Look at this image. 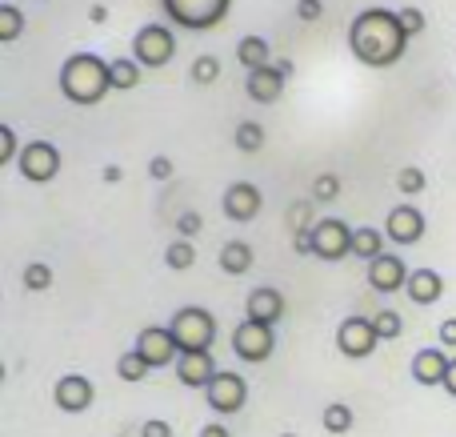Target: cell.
Wrapping results in <instances>:
<instances>
[{
	"instance_id": "cell-28",
	"label": "cell",
	"mask_w": 456,
	"mask_h": 437,
	"mask_svg": "<svg viewBox=\"0 0 456 437\" xmlns=\"http://www.w3.org/2000/svg\"><path fill=\"white\" fill-rule=\"evenodd\" d=\"M24 289H28V293H45V289H53V265L32 261L28 269H24Z\"/></svg>"
},
{
	"instance_id": "cell-38",
	"label": "cell",
	"mask_w": 456,
	"mask_h": 437,
	"mask_svg": "<svg viewBox=\"0 0 456 437\" xmlns=\"http://www.w3.org/2000/svg\"><path fill=\"white\" fill-rule=\"evenodd\" d=\"M321 12H324V0H300L297 4L300 21H321Z\"/></svg>"
},
{
	"instance_id": "cell-32",
	"label": "cell",
	"mask_w": 456,
	"mask_h": 437,
	"mask_svg": "<svg viewBox=\"0 0 456 437\" xmlns=\"http://www.w3.org/2000/svg\"><path fill=\"white\" fill-rule=\"evenodd\" d=\"M221 77V61H216V56H197V61H192V80H197V85H213V80Z\"/></svg>"
},
{
	"instance_id": "cell-30",
	"label": "cell",
	"mask_w": 456,
	"mask_h": 437,
	"mask_svg": "<svg viewBox=\"0 0 456 437\" xmlns=\"http://www.w3.org/2000/svg\"><path fill=\"white\" fill-rule=\"evenodd\" d=\"M260 144H265V128H260L256 120H240V125H236V149H240V153H256Z\"/></svg>"
},
{
	"instance_id": "cell-2",
	"label": "cell",
	"mask_w": 456,
	"mask_h": 437,
	"mask_svg": "<svg viewBox=\"0 0 456 437\" xmlns=\"http://www.w3.org/2000/svg\"><path fill=\"white\" fill-rule=\"evenodd\" d=\"M112 88V61L96 53H72L61 64V93L72 104H101L104 93Z\"/></svg>"
},
{
	"instance_id": "cell-46",
	"label": "cell",
	"mask_w": 456,
	"mask_h": 437,
	"mask_svg": "<svg viewBox=\"0 0 456 437\" xmlns=\"http://www.w3.org/2000/svg\"><path fill=\"white\" fill-rule=\"evenodd\" d=\"M281 437H297V433H281Z\"/></svg>"
},
{
	"instance_id": "cell-25",
	"label": "cell",
	"mask_w": 456,
	"mask_h": 437,
	"mask_svg": "<svg viewBox=\"0 0 456 437\" xmlns=\"http://www.w3.org/2000/svg\"><path fill=\"white\" fill-rule=\"evenodd\" d=\"M144 77V69L136 61H128V56H120V61H112V88H120V93H128V88H136Z\"/></svg>"
},
{
	"instance_id": "cell-31",
	"label": "cell",
	"mask_w": 456,
	"mask_h": 437,
	"mask_svg": "<svg viewBox=\"0 0 456 437\" xmlns=\"http://www.w3.org/2000/svg\"><path fill=\"white\" fill-rule=\"evenodd\" d=\"M372 326H377L380 342H396V337L404 334V321H401V313L396 309H380L377 317H372Z\"/></svg>"
},
{
	"instance_id": "cell-42",
	"label": "cell",
	"mask_w": 456,
	"mask_h": 437,
	"mask_svg": "<svg viewBox=\"0 0 456 437\" xmlns=\"http://www.w3.org/2000/svg\"><path fill=\"white\" fill-rule=\"evenodd\" d=\"M292 245H297V253H313V225H308V229H300Z\"/></svg>"
},
{
	"instance_id": "cell-35",
	"label": "cell",
	"mask_w": 456,
	"mask_h": 437,
	"mask_svg": "<svg viewBox=\"0 0 456 437\" xmlns=\"http://www.w3.org/2000/svg\"><path fill=\"white\" fill-rule=\"evenodd\" d=\"M396 16H401V29L409 32V40L412 37H420V32H425V12H420V8H396Z\"/></svg>"
},
{
	"instance_id": "cell-19",
	"label": "cell",
	"mask_w": 456,
	"mask_h": 437,
	"mask_svg": "<svg viewBox=\"0 0 456 437\" xmlns=\"http://www.w3.org/2000/svg\"><path fill=\"white\" fill-rule=\"evenodd\" d=\"M412 305H433L444 297V277L436 269H412L409 273V285H404Z\"/></svg>"
},
{
	"instance_id": "cell-44",
	"label": "cell",
	"mask_w": 456,
	"mask_h": 437,
	"mask_svg": "<svg viewBox=\"0 0 456 437\" xmlns=\"http://www.w3.org/2000/svg\"><path fill=\"white\" fill-rule=\"evenodd\" d=\"M444 390H449V398H456V358L449 361V377H444Z\"/></svg>"
},
{
	"instance_id": "cell-3",
	"label": "cell",
	"mask_w": 456,
	"mask_h": 437,
	"mask_svg": "<svg viewBox=\"0 0 456 437\" xmlns=\"http://www.w3.org/2000/svg\"><path fill=\"white\" fill-rule=\"evenodd\" d=\"M168 334H173L181 353H208L216 342V317L208 309H200V305H189V309H181L168 321Z\"/></svg>"
},
{
	"instance_id": "cell-20",
	"label": "cell",
	"mask_w": 456,
	"mask_h": 437,
	"mask_svg": "<svg viewBox=\"0 0 456 437\" xmlns=\"http://www.w3.org/2000/svg\"><path fill=\"white\" fill-rule=\"evenodd\" d=\"M449 361L452 358L444 350H420L417 358H412V377H417V385H444Z\"/></svg>"
},
{
	"instance_id": "cell-34",
	"label": "cell",
	"mask_w": 456,
	"mask_h": 437,
	"mask_svg": "<svg viewBox=\"0 0 456 437\" xmlns=\"http://www.w3.org/2000/svg\"><path fill=\"white\" fill-rule=\"evenodd\" d=\"M425 173H420V169H401V173H396V189L404 193V197H417V193H425Z\"/></svg>"
},
{
	"instance_id": "cell-37",
	"label": "cell",
	"mask_w": 456,
	"mask_h": 437,
	"mask_svg": "<svg viewBox=\"0 0 456 437\" xmlns=\"http://www.w3.org/2000/svg\"><path fill=\"white\" fill-rule=\"evenodd\" d=\"M200 225H205V221H200V213H181V221H176V233L189 241L192 233H200Z\"/></svg>"
},
{
	"instance_id": "cell-7",
	"label": "cell",
	"mask_w": 456,
	"mask_h": 437,
	"mask_svg": "<svg viewBox=\"0 0 456 437\" xmlns=\"http://www.w3.org/2000/svg\"><path fill=\"white\" fill-rule=\"evenodd\" d=\"M276 350V334L268 326H256V321L244 317L240 326L232 329V353L240 361H248V366H260V361H268Z\"/></svg>"
},
{
	"instance_id": "cell-14",
	"label": "cell",
	"mask_w": 456,
	"mask_h": 437,
	"mask_svg": "<svg viewBox=\"0 0 456 437\" xmlns=\"http://www.w3.org/2000/svg\"><path fill=\"white\" fill-rule=\"evenodd\" d=\"M224 217L228 221H236V225H244V221H252V217L265 209V193L256 189L252 181H236V185H228L224 189Z\"/></svg>"
},
{
	"instance_id": "cell-1",
	"label": "cell",
	"mask_w": 456,
	"mask_h": 437,
	"mask_svg": "<svg viewBox=\"0 0 456 437\" xmlns=\"http://www.w3.org/2000/svg\"><path fill=\"white\" fill-rule=\"evenodd\" d=\"M348 48L369 69H388L404 56L409 32L401 29V16L393 8H361L348 24Z\"/></svg>"
},
{
	"instance_id": "cell-26",
	"label": "cell",
	"mask_w": 456,
	"mask_h": 437,
	"mask_svg": "<svg viewBox=\"0 0 456 437\" xmlns=\"http://www.w3.org/2000/svg\"><path fill=\"white\" fill-rule=\"evenodd\" d=\"M117 374H120V382H128V385H136V382H144V377H149L152 374V366H149V361H144L141 358V353H125V358H120L117 361Z\"/></svg>"
},
{
	"instance_id": "cell-45",
	"label": "cell",
	"mask_w": 456,
	"mask_h": 437,
	"mask_svg": "<svg viewBox=\"0 0 456 437\" xmlns=\"http://www.w3.org/2000/svg\"><path fill=\"white\" fill-rule=\"evenodd\" d=\"M104 181L117 185V181H120V169H117V165H109V169H104Z\"/></svg>"
},
{
	"instance_id": "cell-4",
	"label": "cell",
	"mask_w": 456,
	"mask_h": 437,
	"mask_svg": "<svg viewBox=\"0 0 456 437\" xmlns=\"http://www.w3.org/2000/svg\"><path fill=\"white\" fill-rule=\"evenodd\" d=\"M165 16L176 24V29H189V32H208L228 16L232 0H160Z\"/></svg>"
},
{
	"instance_id": "cell-36",
	"label": "cell",
	"mask_w": 456,
	"mask_h": 437,
	"mask_svg": "<svg viewBox=\"0 0 456 437\" xmlns=\"http://www.w3.org/2000/svg\"><path fill=\"white\" fill-rule=\"evenodd\" d=\"M313 193H316V201H337L340 181L332 173H321V177H316V185H313Z\"/></svg>"
},
{
	"instance_id": "cell-15",
	"label": "cell",
	"mask_w": 456,
	"mask_h": 437,
	"mask_svg": "<svg viewBox=\"0 0 456 437\" xmlns=\"http://www.w3.org/2000/svg\"><path fill=\"white\" fill-rule=\"evenodd\" d=\"M53 398H56V409H64V414H85V409L93 406L96 390L85 374H64L61 382L53 385Z\"/></svg>"
},
{
	"instance_id": "cell-17",
	"label": "cell",
	"mask_w": 456,
	"mask_h": 437,
	"mask_svg": "<svg viewBox=\"0 0 456 437\" xmlns=\"http://www.w3.org/2000/svg\"><path fill=\"white\" fill-rule=\"evenodd\" d=\"M244 317L256 321V326H268V329H273L276 321L284 317V297H281V289H273V285L252 289L248 301H244Z\"/></svg>"
},
{
	"instance_id": "cell-29",
	"label": "cell",
	"mask_w": 456,
	"mask_h": 437,
	"mask_svg": "<svg viewBox=\"0 0 456 437\" xmlns=\"http://www.w3.org/2000/svg\"><path fill=\"white\" fill-rule=\"evenodd\" d=\"M20 29H24L20 8H16V4H0V40H4V45H12V40L20 37Z\"/></svg>"
},
{
	"instance_id": "cell-41",
	"label": "cell",
	"mask_w": 456,
	"mask_h": 437,
	"mask_svg": "<svg viewBox=\"0 0 456 437\" xmlns=\"http://www.w3.org/2000/svg\"><path fill=\"white\" fill-rule=\"evenodd\" d=\"M141 437H173V425H168V422H149L141 430Z\"/></svg>"
},
{
	"instance_id": "cell-39",
	"label": "cell",
	"mask_w": 456,
	"mask_h": 437,
	"mask_svg": "<svg viewBox=\"0 0 456 437\" xmlns=\"http://www.w3.org/2000/svg\"><path fill=\"white\" fill-rule=\"evenodd\" d=\"M149 173L157 177V181H168V177H173V161H168V157H152L149 161Z\"/></svg>"
},
{
	"instance_id": "cell-33",
	"label": "cell",
	"mask_w": 456,
	"mask_h": 437,
	"mask_svg": "<svg viewBox=\"0 0 456 437\" xmlns=\"http://www.w3.org/2000/svg\"><path fill=\"white\" fill-rule=\"evenodd\" d=\"M24 144L16 141L12 125H0V165H12V161H20Z\"/></svg>"
},
{
	"instance_id": "cell-24",
	"label": "cell",
	"mask_w": 456,
	"mask_h": 437,
	"mask_svg": "<svg viewBox=\"0 0 456 437\" xmlns=\"http://www.w3.org/2000/svg\"><path fill=\"white\" fill-rule=\"evenodd\" d=\"M353 406H345V401H329V406H324V414H321V425L324 430H329L332 437H340V433H348L353 430Z\"/></svg>"
},
{
	"instance_id": "cell-40",
	"label": "cell",
	"mask_w": 456,
	"mask_h": 437,
	"mask_svg": "<svg viewBox=\"0 0 456 437\" xmlns=\"http://www.w3.org/2000/svg\"><path fill=\"white\" fill-rule=\"evenodd\" d=\"M436 334H441V345H444V350H456V317H444Z\"/></svg>"
},
{
	"instance_id": "cell-12",
	"label": "cell",
	"mask_w": 456,
	"mask_h": 437,
	"mask_svg": "<svg viewBox=\"0 0 456 437\" xmlns=\"http://www.w3.org/2000/svg\"><path fill=\"white\" fill-rule=\"evenodd\" d=\"M136 353H141V358L149 361L152 369H165V366H176V361H181V350H176L168 326L141 329V337H136Z\"/></svg>"
},
{
	"instance_id": "cell-16",
	"label": "cell",
	"mask_w": 456,
	"mask_h": 437,
	"mask_svg": "<svg viewBox=\"0 0 456 437\" xmlns=\"http://www.w3.org/2000/svg\"><path fill=\"white\" fill-rule=\"evenodd\" d=\"M409 265L401 261V257L393 253H380L377 261H369V285L377 289V293H401L404 285H409Z\"/></svg>"
},
{
	"instance_id": "cell-13",
	"label": "cell",
	"mask_w": 456,
	"mask_h": 437,
	"mask_svg": "<svg viewBox=\"0 0 456 437\" xmlns=\"http://www.w3.org/2000/svg\"><path fill=\"white\" fill-rule=\"evenodd\" d=\"M385 237L396 241V245H417L425 237V213L417 205H393L388 209V221H385Z\"/></svg>"
},
{
	"instance_id": "cell-5",
	"label": "cell",
	"mask_w": 456,
	"mask_h": 437,
	"mask_svg": "<svg viewBox=\"0 0 456 437\" xmlns=\"http://www.w3.org/2000/svg\"><path fill=\"white\" fill-rule=\"evenodd\" d=\"M176 56V32L168 24H144L133 37V61L141 69H165Z\"/></svg>"
},
{
	"instance_id": "cell-11",
	"label": "cell",
	"mask_w": 456,
	"mask_h": 437,
	"mask_svg": "<svg viewBox=\"0 0 456 437\" xmlns=\"http://www.w3.org/2000/svg\"><path fill=\"white\" fill-rule=\"evenodd\" d=\"M289 77H292V61H276V64H268V69L248 72L244 93H248L256 104H276L284 93V85H289Z\"/></svg>"
},
{
	"instance_id": "cell-22",
	"label": "cell",
	"mask_w": 456,
	"mask_h": 437,
	"mask_svg": "<svg viewBox=\"0 0 456 437\" xmlns=\"http://www.w3.org/2000/svg\"><path fill=\"white\" fill-rule=\"evenodd\" d=\"M221 269L228 273V277H240V273L252 269V245L248 241H228V245L221 249Z\"/></svg>"
},
{
	"instance_id": "cell-21",
	"label": "cell",
	"mask_w": 456,
	"mask_h": 437,
	"mask_svg": "<svg viewBox=\"0 0 456 437\" xmlns=\"http://www.w3.org/2000/svg\"><path fill=\"white\" fill-rule=\"evenodd\" d=\"M236 61H240L244 72L268 69V64H273V48H268L265 37H244L240 45H236Z\"/></svg>"
},
{
	"instance_id": "cell-8",
	"label": "cell",
	"mask_w": 456,
	"mask_h": 437,
	"mask_svg": "<svg viewBox=\"0 0 456 437\" xmlns=\"http://www.w3.org/2000/svg\"><path fill=\"white\" fill-rule=\"evenodd\" d=\"M16 169H20L24 181L48 185L56 173H61V149H56L53 141H28L20 153V161H16Z\"/></svg>"
},
{
	"instance_id": "cell-10",
	"label": "cell",
	"mask_w": 456,
	"mask_h": 437,
	"mask_svg": "<svg viewBox=\"0 0 456 437\" xmlns=\"http://www.w3.org/2000/svg\"><path fill=\"white\" fill-rule=\"evenodd\" d=\"M205 393H208V406H213L216 414H224V417L240 414V409L248 406V382H244L240 374H232V369L216 374L213 385H208Z\"/></svg>"
},
{
	"instance_id": "cell-9",
	"label": "cell",
	"mask_w": 456,
	"mask_h": 437,
	"mask_svg": "<svg viewBox=\"0 0 456 437\" xmlns=\"http://www.w3.org/2000/svg\"><path fill=\"white\" fill-rule=\"evenodd\" d=\"M377 342H380V334H377V326H372L369 317H345L340 321V329H337V350L345 353L348 361L372 358Z\"/></svg>"
},
{
	"instance_id": "cell-23",
	"label": "cell",
	"mask_w": 456,
	"mask_h": 437,
	"mask_svg": "<svg viewBox=\"0 0 456 437\" xmlns=\"http://www.w3.org/2000/svg\"><path fill=\"white\" fill-rule=\"evenodd\" d=\"M385 253V233L380 229H356L353 233V257H364V261H377V257Z\"/></svg>"
},
{
	"instance_id": "cell-18",
	"label": "cell",
	"mask_w": 456,
	"mask_h": 437,
	"mask_svg": "<svg viewBox=\"0 0 456 437\" xmlns=\"http://www.w3.org/2000/svg\"><path fill=\"white\" fill-rule=\"evenodd\" d=\"M176 382L189 385V390H208L213 385V377L221 374L213 361V353H181V361H176Z\"/></svg>"
},
{
	"instance_id": "cell-43",
	"label": "cell",
	"mask_w": 456,
	"mask_h": 437,
	"mask_svg": "<svg viewBox=\"0 0 456 437\" xmlns=\"http://www.w3.org/2000/svg\"><path fill=\"white\" fill-rule=\"evenodd\" d=\"M197 437H232V433H228V425H205Z\"/></svg>"
},
{
	"instance_id": "cell-6",
	"label": "cell",
	"mask_w": 456,
	"mask_h": 437,
	"mask_svg": "<svg viewBox=\"0 0 456 437\" xmlns=\"http://www.w3.org/2000/svg\"><path fill=\"white\" fill-rule=\"evenodd\" d=\"M353 233L340 217H324V221L313 225V257L321 261H345L353 253Z\"/></svg>"
},
{
	"instance_id": "cell-27",
	"label": "cell",
	"mask_w": 456,
	"mask_h": 437,
	"mask_svg": "<svg viewBox=\"0 0 456 437\" xmlns=\"http://www.w3.org/2000/svg\"><path fill=\"white\" fill-rule=\"evenodd\" d=\"M165 265H168V269H176V273H181V269H192V265H197V249H192V241H173V245H168L165 249Z\"/></svg>"
}]
</instances>
